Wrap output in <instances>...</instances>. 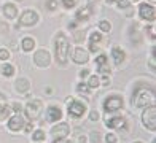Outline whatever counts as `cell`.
<instances>
[{"instance_id":"6da1fadb","label":"cell","mask_w":156,"mask_h":143,"mask_svg":"<svg viewBox=\"0 0 156 143\" xmlns=\"http://www.w3.org/2000/svg\"><path fill=\"white\" fill-rule=\"evenodd\" d=\"M69 57V40L62 32L58 33L56 37V59H58L59 64H66Z\"/></svg>"},{"instance_id":"7a4b0ae2","label":"cell","mask_w":156,"mask_h":143,"mask_svg":"<svg viewBox=\"0 0 156 143\" xmlns=\"http://www.w3.org/2000/svg\"><path fill=\"white\" fill-rule=\"evenodd\" d=\"M132 100H134V105H136V106H148V103L154 102V91L148 89V88L136 89V91H134Z\"/></svg>"},{"instance_id":"3957f363","label":"cell","mask_w":156,"mask_h":143,"mask_svg":"<svg viewBox=\"0 0 156 143\" xmlns=\"http://www.w3.org/2000/svg\"><path fill=\"white\" fill-rule=\"evenodd\" d=\"M142 123H144L145 129L154 132V129H156V106L153 103L150 106H147V110L142 114Z\"/></svg>"},{"instance_id":"277c9868","label":"cell","mask_w":156,"mask_h":143,"mask_svg":"<svg viewBox=\"0 0 156 143\" xmlns=\"http://www.w3.org/2000/svg\"><path fill=\"white\" fill-rule=\"evenodd\" d=\"M123 106V97L121 96H110L105 99L104 102V110L107 113H113V111H118L119 108Z\"/></svg>"},{"instance_id":"5b68a950","label":"cell","mask_w":156,"mask_h":143,"mask_svg":"<svg viewBox=\"0 0 156 143\" xmlns=\"http://www.w3.org/2000/svg\"><path fill=\"white\" fill-rule=\"evenodd\" d=\"M67 111L70 116L73 118H81L84 113H86V105L80 100H69V106H67Z\"/></svg>"},{"instance_id":"8992f818","label":"cell","mask_w":156,"mask_h":143,"mask_svg":"<svg viewBox=\"0 0 156 143\" xmlns=\"http://www.w3.org/2000/svg\"><path fill=\"white\" fill-rule=\"evenodd\" d=\"M41 110H43V105H41V102L38 99H35L26 105V114L29 119H37L41 114Z\"/></svg>"},{"instance_id":"52a82bcc","label":"cell","mask_w":156,"mask_h":143,"mask_svg":"<svg viewBox=\"0 0 156 143\" xmlns=\"http://www.w3.org/2000/svg\"><path fill=\"white\" fill-rule=\"evenodd\" d=\"M37 21H38L37 11H34V10H26L23 14H21V18H19V26L30 27V26H34V24H37Z\"/></svg>"},{"instance_id":"ba28073f","label":"cell","mask_w":156,"mask_h":143,"mask_svg":"<svg viewBox=\"0 0 156 143\" xmlns=\"http://www.w3.org/2000/svg\"><path fill=\"white\" fill-rule=\"evenodd\" d=\"M34 62L37 67L45 68V67L49 65V62H51V56H49V53L46 49H38V51L34 54Z\"/></svg>"},{"instance_id":"9c48e42d","label":"cell","mask_w":156,"mask_h":143,"mask_svg":"<svg viewBox=\"0 0 156 143\" xmlns=\"http://www.w3.org/2000/svg\"><path fill=\"white\" fill-rule=\"evenodd\" d=\"M69 132H70V127H69V124H67V123H61V124L54 126V127L51 129V137H53L54 140L66 138L67 135H69Z\"/></svg>"},{"instance_id":"30bf717a","label":"cell","mask_w":156,"mask_h":143,"mask_svg":"<svg viewBox=\"0 0 156 143\" xmlns=\"http://www.w3.org/2000/svg\"><path fill=\"white\" fill-rule=\"evenodd\" d=\"M139 13H140V18L145 19V21H154V18H156L154 6L148 5V3H142L140 8H139Z\"/></svg>"},{"instance_id":"8fae6325","label":"cell","mask_w":156,"mask_h":143,"mask_svg":"<svg viewBox=\"0 0 156 143\" xmlns=\"http://www.w3.org/2000/svg\"><path fill=\"white\" fill-rule=\"evenodd\" d=\"M62 118V111L59 106L56 105H51L46 108V121L48 123H56V121H59Z\"/></svg>"},{"instance_id":"7c38bea8","label":"cell","mask_w":156,"mask_h":143,"mask_svg":"<svg viewBox=\"0 0 156 143\" xmlns=\"http://www.w3.org/2000/svg\"><path fill=\"white\" fill-rule=\"evenodd\" d=\"M21 127H24V119L21 114H15V116H11L8 119V129L13 132H18L21 131Z\"/></svg>"},{"instance_id":"4fadbf2b","label":"cell","mask_w":156,"mask_h":143,"mask_svg":"<svg viewBox=\"0 0 156 143\" xmlns=\"http://www.w3.org/2000/svg\"><path fill=\"white\" fill-rule=\"evenodd\" d=\"M88 51H84L83 48H76L73 49V54H72V61L75 64H86L88 62Z\"/></svg>"},{"instance_id":"5bb4252c","label":"cell","mask_w":156,"mask_h":143,"mask_svg":"<svg viewBox=\"0 0 156 143\" xmlns=\"http://www.w3.org/2000/svg\"><path fill=\"white\" fill-rule=\"evenodd\" d=\"M15 88L19 94H26V92L30 89V83H29V80H26V78H18L16 83H15Z\"/></svg>"},{"instance_id":"9a60e30c","label":"cell","mask_w":156,"mask_h":143,"mask_svg":"<svg viewBox=\"0 0 156 143\" xmlns=\"http://www.w3.org/2000/svg\"><path fill=\"white\" fill-rule=\"evenodd\" d=\"M107 127H112V129H118V127H121L123 124H124V118L123 116H112V118H108L107 121Z\"/></svg>"},{"instance_id":"2e32d148","label":"cell","mask_w":156,"mask_h":143,"mask_svg":"<svg viewBox=\"0 0 156 143\" xmlns=\"http://www.w3.org/2000/svg\"><path fill=\"white\" fill-rule=\"evenodd\" d=\"M3 13L8 19H15L16 14H18V10L13 3H6V5H3Z\"/></svg>"},{"instance_id":"e0dca14e","label":"cell","mask_w":156,"mask_h":143,"mask_svg":"<svg viewBox=\"0 0 156 143\" xmlns=\"http://www.w3.org/2000/svg\"><path fill=\"white\" fill-rule=\"evenodd\" d=\"M112 56H113V61H115V64H121L124 61V51L121 48L115 46L112 49Z\"/></svg>"},{"instance_id":"ac0fdd59","label":"cell","mask_w":156,"mask_h":143,"mask_svg":"<svg viewBox=\"0 0 156 143\" xmlns=\"http://www.w3.org/2000/svg\"><path fill=\"white\" fill-rule=\"evenodd\" d=\"M21 45H23V49H24V51H32L34 46H35V40L30 38V37H26Z\"/></svg>"},{"instance_id":"d6986e66","label":"cell","mask_w":156,"mask_h":143,"mask_svg":"<svg viewBox=\"0 0 156 143\" xmlns=\"http://www.w3.org/2000/svg\"><path fill=\"white\" fill-rule=\"evenodd\" d=\"M0 72H2L3 76H13V73H15V67H13L11 64H3L2 68H0Z\"/></svg>"},{"instance_id":"ffe728a7","label":"cell","mask_w":156,"mask_h":143,"mask_svg":"<svg viewBox=\"0 0 156 143\" xmlns=\"http://www.w3.org/2000/svg\"><path fill=\"white\" fill-rule=\"evenodd\" d=\"M10 113H11L10 106H6L5 103H0V121L6 119V118H8V114H10Z\"/></svg>"},{"instance_id":"44dd1931","label":"cell","mask_w":156,"mask_h":143,"mask_svg":"<svg viewBox=\"0 0 156 143\" xmlns=\"http://www.w3.org/2000/svg\"><path fill=\"white\" fill-rule=\"evenodd\" d=\"M88 18H89V8L78 10V13H76V19L78 21H84V19H88Z\"/></svg>"},{"instance_id":"7402d4cb","label":"cell","mask_w":156,"mask_h":143,"mask_svg":"<svg viewBox=\"0 0 156 143\" xmlns=\"http://www.w3.org/2000/svg\"><path fill=\"white\" fill-rule=\"evenodd\" d=\"M99 29H101L102 32H110L112 30V24L108 23V21H101V23H99Z\"/></svg>"},{"instance_id":"603a6c76","label":"cell","mask_w":156,"mask_h":143,"mask_svg":"<svg viewBox=\"0 0 156 143\" xmlns=\"http://www.w3.org/2000/svg\"><path fill=\"white\" fill-rule=\"evenodd\" d=\"M99 76L96 75V76H89V83H88V88H97L99 86Z\"/></svg>"},{"instance_id":"cb8c5ba5","label":"cell","mask_w":156,"mask_h":143,"mask_svg":"<svg viewBox=\"0 0 156 143\" xmlns=\"http://www.w3.org/2000/svg\"><path fill=\"white\" fill-rule=\"evenodd\" d=\"M89 138H91V141H93V143H101V138L102 137H101V134H99V132L94 131V132L89 134Z\"/></svg>"},{"instance_id":"d4e9b609","label":"cell","mask_w":156,"mask_h":143,"mask_svg":"<svg viewBox=\"0 0 156 143\" xmlns=\"http://www.w3.org/2000/svg\"><path fill=\"white\" fill-rule=\"evenodd\" d=\"M43 138H45V132L43 131H35L34 132V140L35 141H41Z\"/></svg>"},{"instance_id":"484cf974","label":"cell","mask_w":156,"mask_h":143,"mask_svg":"<svg viewBox=\"0 0 156 143\" xmlns=\"http://www.w3.org/2000/svg\"><path fill=\"white\" fill-rule=\"evenodd\" d=\"M78 0H62V5L66 6V8H73V6H76Z\"/></svg>"},{"instance_id":"4316f807","label":"cell","mask_w":156,"mask_h":143,"mask_svg":"<svg viewBox=\"0 0 156 143\" xmlns=\"http://www.w3.org/2000/svg\"><path fill=\"white\" fill-rule=\"evenodd\" d=\"M101 40H102V35L99 32H93V33H91V43H96V41L99 43Z\"/></svg>"},{"instance_id":"83f0119b","label":"cell","mask_w":156,"mask_h":143,"mask_svg":"<svg viewBox=\"0 0 156 143\" xmlns=\"http://www.w3.org/2000/svg\"><path fill=\"white\" fill-rule=\"evenodd\" d=\"M96 64H97V67H99V65H104V64H107V56H105V54H101V56H99L97 59H96Z\"/></svg>"},{"instance_id":"f1b7e54d","label":"cell","mask_w":156,"mask_h":143,"mask_svg":"<svg viewBox=\"0 0 156 143\" xmlns=\"http://www.w3.org/2000/svg\"><path fill=\"white\" fill-rule=\"evenodd\" d=\"M8 57H10V51H6L5 48L0 49V61H6Z\"/></svg>"},{"instance_id":"f546056e","label":"cell","mask_w":156,"mask_h":143,"mask_svg":"<svg viewBox=\"0 0 156 143\" xmlns=\"http://www.w3.org/2000/svg\"><path fill=\"white\" fill-rule=\"evenodd\" d=\"M56 6H58V2L56 0H46V8L48 10H56Z\"/></svg>"},{"instance_id":"4dcf8cb0","label":"cell","mask_w":156,"mask_h":143,"mask_svg":"<svg viewBox=\"0 0 156 143\" xmlns=\"http://www.w3.org/2000/svg\"><path fill=\"white\" fill-rule=\"evenodd\" d=\"M105 140H107V143H118L116 135H113V134H107V137H105Z\"/></svg>"},{"instance_id":"1f68e13d","label":"cell","mask_w":156,"mask_h":143,"mask_svg":"<svg viewBox=\"0 0 156 143\" xmlns=\"http://www.w3.org/2000/svg\"><path fill=\"white\" fill-rule=\"evenodd\" d=\"M99 118H101V114H99L97 110H93V111L89 113V119H91V121H97Z\"/></svg>"},{"instance_id":"d6a6232c","label":"cell","mask_w":156,"mask_h":143,"mask_svg":"<svg viewBox=\"0 0 156 143\" xmlns=\"http://www.w3.org/2000/svg\"><path fill=\"white\" fill-rule=\"evenodd\" d=\"M118 6L119 8H127V6H129V2H127V0H118Z\"/></svg>"},{"instance_id":"836d02e7","label":"cell","mask_w":156,"mask_h":143,"mask_svg":"<svg viewBox=\"0 0 156 143\" xmlns=\"http://www.w3.org/2000/svg\"><path fill=\"white\" fill-rule=\"evenodd\" d=\"M83 37H84V33H83V32H76V33H75V41H78V43L83 41V40H84Z\"/></svg>"},{"instance_id":"e575fe53","label":"cell","mask_w":156,"mask_h":143,"mask_svg":"<svg viewBox=\"0 0 156 143\" xmlns=\"http://www.w3.org/2000/svg\"><path fill=\"white\" fill-rule=\"evenodd\" d=\"M76 91H78V92H86V91H88V86H86V84H78V86H76Z\"/></svg>"},{"instance_id":"d590c367","label":"cell","mask_w":156,"mask_h":143,"mask_svg":"<svg viewBox=\"0 0 156 143\" xmlns=\"http://www.w3.org/2000/svg\"><path fill=\"white\" fill-rule=\"evenodd\" d=\"M88 75H89V70H88V68H84V70H81V72H80V76H81V78L88 76Z\"/></svg>"},{"instance_id":"8d00e7d4","label":"cell","mask_w":156,"mask_h":143,"mask_svg":"<svg viewBox=\"0 0 156 143\" xmlns=\"http://www.w3.org/2000/svg\"><path fill=\"white\" fill-rule=\"evenodd\" d=\"M24 127H26V129H24L26 132H30V131H32V124H26Z\"/></svg>"},{"instance_id":"74e56055","label":"cell","mask_w":156,"mask_h":143,"mask_svg":"<svg viewBox=\"0 0 156 143\" xmlns=\"http://www.w3.org/2000/svg\"><path fill=\"white\" fill-rule=\"evenodd\" d=\"M13 108H15L16 111H21V105L19 103H15V105H13Z\"/></svg>"},{"instance_id":"f35d334b","label":"cell","mask_w":156,"mask_h":143,"mask_svg":"<svg viewBox=\"0 0 156 143\" xmlns=\"http://www.w3.org/2000/svg\"><path fill=\"white\" fill-rule=\"evenodd\" d=\"M150 65H151V68H154V56H151V59H150Z\"/></svg>"},{"instance_id":"ab89813d","label":"cell","mask_w":156,"mask_h":143,"mask_svg":"<svg viewBox=\"0 0 156 143\" xmlns=\"http://www.w3.org/2000/svg\"><path fill=\"white\" fill-rule=\"evenodd\" d=\"M54 143H69V141L64 140V138H59V140H54Z\"/></svg>"},{"instance_id":"60d3db41","label":"cell","mask_w":156,"mask_h":143,"mask_svg":"<svg viewBox=\"0 0 156 143\" xmlns=\"http://www.w3.org/2000/svg\"><path fill=\"white\" fill-rule=\"evenodd\" d=\"M3 102H5V96L0 94V103H3Z\"/></svg>"},{"instance_id":"b9f144b4","label":"cell","mask_w":156,"mask_h":143,"mask_svg":"<svg viewBox=\"0 0 156 143\" xmlns=\"http://www.w3.org/2000/svg\"><path fill=\"white\" fill-rule=\"evenodd\" d=\"M45 92H46V94H51L53 89H51V88H46V89H45Z\"/></svg>"},{"instance_id":"7bdbcfd3","label":"cell","mask_w":156,"mask_h":143,"mask_svg":"<svg viewBox=\"0 0 156 143\" xmlns=\"http://www.w3.org/2000/svg\"><path fill=\"white\" fill-rule=\"evenodd\" d=\"M107 2V5H112V3H115V0H105Z\"/></svg>"},{"instance_id":"ee69618b","label":"cell","mask_w":156,"mask_h":143,"mask_svg":"<svg viewBox=\"0 0 156 143\" xmlns=\"http://www.w3.org/2000/svg\"><path fill=\"white\" fill-rule=\"evenodd\" d=\"M150 2H153V3H154V2H156V0H150Z\"/></svg>"},{"instance_id":"f6af8a7d","label":"cell","mask_w":156,"mask_h":143,"mask_svg":"<svg viewBox=\"0 0 156 143\" xmlns=\"http://www.w3.org/2000/svg\"><path fill=\"white\" fill-rule=\"evenodd\" d=\"M134 143H142V141H134Z\"/></svg>"},{"instance_id":"bcb514c9","label":"cell","mask_w":156,"mask_h":143,"mask_svg":"<svg viewBox=\"0 0 156 143\" xmlns=\"http://www.w3.org/2000/svg\"><path fill=\"white\" fill-rule=\"evenodd\" d=\"M19 2H23V0H19Z\"/></svg>"},{"instance_id":"7dc6e473","label":"cell","mask_w":156,"mask_h":143,"mask_svg":"<svg viewBox=\"0 0 156 143\" xmlns=\"http://www.w3.org/2000/svg\"><path fill=\"white\" fill-rule=\"evenodd\" d=\"M136 2H137V0H136Z\"/></svg>"},{"instance_id":"c3c4849f","label":"cell","mask_w":156,"mask_h":143,"mask_svg":"<svg viewBox=\"0 0 156 143\" xmlns=\"http://www.w3.org/2000/svg\"><path fill=\"white\" fill-rule=\"evenodd\" d=\"M69 143H70V141H69Z\"/></svg>"}]
</instances>
